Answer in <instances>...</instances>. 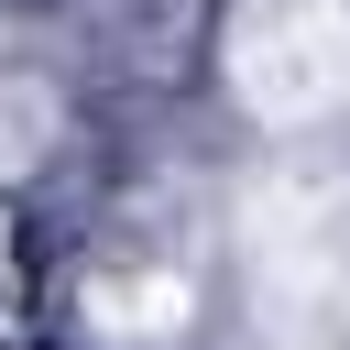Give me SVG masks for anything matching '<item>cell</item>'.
Here are the masks:
<instances>
[{
    "mask_svg": "<svg viewBox=\"0 0 350 350\" xmlns=\"http://www.w3.org/2000/svg\"><path fill=\"white\" fill-rule=\"evenodd\" d=\"M219 66L262 131H306L350 98V0H241Z\"/></svg>",
    "mask_w": 350,
    "mask_h": 350,
    "instance_id": "1",
    "label": "cell"
}]
</instances>
